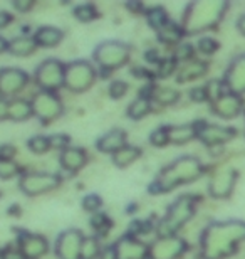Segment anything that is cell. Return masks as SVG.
I'll use <instances>...</instances> for the list:
<instances>
[{"label":"cell","mask_w":245,"mask_h":259,"mask_svg":"<svg viewBox=\"0 0 245 259\" xmlns=\"http://www.w3.org/2000/svg\"><path fill=\"white\" fill-rule=\"evenodd\" d=\"M61 184V179L52 174H30L20 179V189L27 195H39L56 189Z\"/></svg>","instance_id":"8"},{"label":"cell","mask_w":245,"mask_h":259,"mask_svg":"<svg viewBox=\"0 0 245 259\" xmlns=\"http://www.w3.org/2000/svg\"><path fill=\"white\" fill-rule=\"evenodd\" d=\"M10 20H12V15H10L9 12H0V29L7 27V25L10 24Z\"/></svg>","instance_id":"47"},{"label":"cell","mask_w":245,"mask_h":259,"mask_svg":"<svg viewBox=\"0 0 245 259\" xmlns=\"http://www.w3.org/2000/svg\"><path fill=\"white\" fill-rule=\"evenodd\" d=\"M64 37L62 30L56 29V27H42L39 29L34 35V42L37 46H42V48H54L57 46Z\"/></svg>","instance_id":"21"},{"label":"cell","mask_w":245,"mask_h":259,"mask_svg":"<svg viewBox=\"0 0 245 259\" xmlns=\"http://www.w3.org/2000/svg\"><path fill=\"white\" fill-rule=\"evenodd\" d=\"M37 48V44L34 42V39L29 37H17L9 44V51L14 56H30Z\"/></svg>","instance_id":"24"},{"label":"cell","mask_w":245,"mask_h":259,"mask_svg":"<svg viewBox=\"0 0 245 259\" xmlns=\"http://www.w3.org/2000/svg\"><path fill=\"white\" fill-rule=\"evenodd\" d=\"M205 91H207V96L210 98L212 101H217L218 98L223 96V90H222V82L220 81H210L208 84L205 86Z\"/></svg>","instance_id":"36"},{"label":"cell","mask_w":245,"mask_h":259,"mask_svg":"<svg viewBox=\"0 0 245 259\" xmlns=\"http://www.w3.org/2000/svg\"><path fill=\"white\" fill-rule=\"evenodd\" d=\"M153 96L158 100L161 105H173L178 100V93L170 90V88H163V90H155Z\"/></svg>","instance_id":"32"},{"label":"cell","mask_w":245,"mask_h":259,"mask_svg":"<svg viewBox=\"0 0 245 259\" xmlns=\"http://www.w3.org/2000/svg\"><path fill=\"white\" fill-rule=\"evenodd\" d=\"M150 142L155 145V147H163L170 142V137H168V126L165 128H158L156 132H153V135L150 137Z\"/></svg>","instance_id":"34"},{"label":"cell","mask_w":245,"mask_h":259,"mask_svg":"<svg viewBox=\"0 0 245 259\" xmlns=\"http://www.w3.org/2000/svg\"><path fill=\"white\" fill-rule=\"evenodd\" d=\"M175 66H176V61L175 59H163V63H161V69H160V76H170L171 72L175 71Z\"/></svg>","instance_id":"42"},{"label":"cell","mask_w":245,"mask_h":259,"mask_svg":"<svg viewBox=\"0 0 245 259\" xmlns=\"http://www.w3.org/2000/svg\"><path fill=\"white\" fill-rule=\"evenodd\" d=\"M49 140H51V148L66 150L67 145H69V138H67L66 135H56V137H52Z\"/></svg>","instance_id":"41"},{"label":"cell","mask_w":245,"mask_h":259,"mask_svg":"<svg viewBox=\"0 0 245 259\" xmlns=\"http://www.w3.org/2000/svg\"><path fill=\"white\" fill-rule=\"evenodd\" d=\"M99 254V244L94 237H86L81 244V259H94Z\"/></svg>","instance_id":"30"},{"label":"cell","mask_w":245,"mask_h":259,"mask_svg":"<svg viewBox=\"0 0 245 259\" xmlns=\"http://www.w3.org/2000/svg\"><path fill=\"white\" fill-rule=\"evenodd\" d=\"M82 207L87 212H96V209L101 207V199L97 195H87L84 200H82Z\"/></svg>","instance_id":"39"},{"label":"cell","mask_w":245,"mask_h":259,"mask_svg":"<svg viewBox=\"0 0 245 259\" xmlns=\"http://www.w3.org/2000/svg\"><path fill=\"white\" fill-rule=\"evenodd\" d=\"M27 81L29 76L20 69H12V67L0 69V93L4 96H10L22 91Z\"/></svg>","instance_id":"13"},{"label":"cell","mask_w":245,"mask_h":259,"mask_svg":"<svg viewBox=\"0 0 245 259\" xmlns=\"http://www.w3.org/2000/svg\"><path fill=\"white\" fill-rule=\"evenodd\" d=\"M114 259H144L148 257L150 246L133 237H123L111 247Z\"/></svg>","instance_id":"11"},{"label":"cell","mask_w":245,"mask_h":259,"mask_svg":"<svg viewBox=\"0 0 245 259\" xmlns=\"http://www.w3.org/2000/svg\"><path fill=\"white\" fill-rule=\"evenodd\" d=\"M237 27H238V30L245 35V15H242L240 19H238V22H237Z\"/></svg>","instance_id":"49"},{"label":"cell","mask_w":245,"mask_h":259,"mask_svg":"<svg viewBox=\"0 0 245 259\" xmlns=\"http://www.w3.org/2000/svg\"><path fill=\"white\" fill-rule=\"evenodd\" d=\"M185 249H186V244L181 239L166 237V239H160L156 244L150 246L148 257H151V259H176L183 254Z\"/></svg>","instance_id":"12"},{"label":"cell","mask_w":245,"mask_h":259,"mask_svg":"<svg viewBox=\"0 0 245 259\" xmlns=\"http://www.w3.org/2000/svg\"><path fill=\"white\" fill-rule=\"evenodd\" d=\"M245 239L243 222H222L213 224L202 236V247L205 259H222L232 254L238 241Z\"/></svg>","instance_id":"1"},{"label":"cell","mask_w":245,"mask_h":259,"mask_svg":"<svg viewBox=\"0 0 245 259\" xmlns=\"http://www.w3.org/2000/svg\"><path fill=\"white\" fill-rule=\"evenodd\" d=\"M191 100L193 101H205L208 100V96H207V91H205V86H198L195 88L193 91H191Z\"/></svg>","instance_id":"44"},{"label":"cell","mask_w":245,"mask_h":259,"mask_svg":"<svg viewBox=\"0 0 245 259\" xmlns=\"http://www.w3.org/2000/svg\"><path fill=\"white\" fill-rule=\"evenodd\" d=\"M0 195H2V194H0Z\"/></svg>","instance_id":"51"},{"label":"cell","mask_w":245,"mask_h":259,"mask_svg":"<svg viewBox=\"0 0 245 259\" xmlns=\"http://www.w3.org/2000/svg\"><path fill=\"white\" fill-rule=\"evenodd\" d=\"M198 49H200L203 54H212L218 49V44L213 39H202L200 42H198Z\"/></svg>","instance_id":"40"},{"label":"cell","mask_w":245,"mask_h":259,"mask_svg":"<svg viewBox=\"0 0 245 259\" xmlns=\"http://www.w3.org/2000/svg\"><path fill=\"white\" fill-rule=\"evenodd\" d=\"M213 113L222 118H233L237 116L238 113L242 111V101H240V96L237 95H232V93H228V95H223L218 98L217 101H213Z\"/></svg>","instance_id":"16"},{"label":"cell","mask_w":245,"mask_h":259,"mask_svg":"<svg viewBox=\"0 0 245 259\" xmlns=\"http://www.w3.org/2000/svg\"><path fill=\"white\" fill-rule=\"evenodd\" d=\"M205 72H207V64L193 61V63H190V64H186L185 67H181V71L178 72V81L185 82V81L195 79V77H200L202 74H205Z\"/></svg>","instance_id":"25"},{"label":"cell","mask_w":245,"mask_h":259,"mask_svg":"<svg viewBox=\"0 0 245 259\" xmlns=\"http://www.w3.org/2000/svg\"><path fill=\"white\" fill-rule=\"evenodd\" d=\"M148 22L153 25V29L161 30L166 24H168V20H166V12L160 7L151 9L148 12Z\"/></svg>","instance_id":"31"},{"label":"cell","mask_w":245,"mask_h":259,"mask_svg":"<svg viewBox=\"0 0 245 259\" xmlns=\"http://www.w3.org/2000/svg\"><path fill=\"white\" fill-rule=\"evenodd\" d=\"M61 163L69 172H77L81 167H84L86 153L79 148H66L61 153Z\"/></svg>","instance_id":"20"},{"label":"cell","mask_w":245,"mask_h":259,"mask_svg":"<svg viewBox=\"0 0 245 259\" xmlns=\"http://www.w3.org/2000/svg\"><path fill=\"white\" fill-rule=\"evenodd\" d=\"M9 118V103L0 98V120H7Z\"/></svg>","instance_id":"46"},{"label":"cell","mask_w":245,"mask_h":259,"mask_svg":"<svg viewBox=\"0 0 245 259\" xmlns=\"http://www.w3.org/2000/svg\"><path fill=\"white\" fill-rule=\"evenodd\" d=\"M32 110H34V115H37L44 123H49L61 115L62 106L59 100H57L52 93L44 91V93H39L32 100Z\"/></svg>","instance_id":"10"},{"label":"cell","mask_w":245,"mask_h":259,"mask_svg":"<svg viewBox=\"0 0 245 259\" xmlns=\"http://www.w3.org/2000/svg\"><path fill=\"white\" fill-rule=\"evenodd\" d=\"M126 91H128V84L123 81H114V82H111V86H109V95L113 98H121V96H124Z\"/></svg>","instance_id":"38"},{"label":"cell","mask_w":245,"mask_h":259,"mask_svg":"<svg viewBox=\"0 0 245 259\" xmlns=\"http://www.w3.org/2000/svg\"><path fill=\"white\" fill-rule=\"evenodd\" d=\"M168 137L170 142L183 145L197 137V125H178V126H168Z\"/></svg>","instance_id":"23"},{"label":"cell","mask_w":245,"mask_h":259,"mask_svg":"<svg viewBox=\"0 0 245 259\" xmlns=\"http://www.w3.org/2000/svg\"><path fill=\"white\" fill-rule=\"evenodd\" d=\"M4 51H9V42L4 37H0V53H4Z\"/></svg>","instance_id":"50"},{"label":"cell","mask_w":245,"mask_h":259,"mask_svg":"<svg viewBox=\"0 0 245 259\" xmlns=\"http://www.w3.org/2000/svg\"><path fill=\"white\" fill-rule=\"evenodd\" d=\"M30 5L32 4H20V2H14V7L17 9V10H20V12H25L27 9H30Z\"/></svg>","instance_id":"48"},{"label":"cell","mask_w":245,"mask_h":259,"mask_svg":"<svg viewBox=\"0 0 245 259\" xmlns=\"http://www.w3.org/2000/svg\"><path fill=\"white\" fill-rule=\"evenodd\" d=\"M197 137L202 140L203 143L212 147V145H220L225 143L228 140H232L235 137V130L233 128H225V126H218V125H203L197 130Z\"/></svg>","instance_id":"14"},{"label":"cell","mask_w":245,"mask_h":259,"mask_svg":"<svg viewBox=\"0 0 245 259\" xmlns=\"http://www.w3.org/2000/svg\"><path fill=\"white\" fill-rule=\"evenodd\" d=\"M94 77H96V71L89 63H86V61H76V63L66 66L64 84L71 91L81 93L86 91L94 82Z\"/></svg>","instance_id":"5"},{"label":"cell","mask_w":245,"mask_h":259,"mask_svg":"<svg viewBox=\"0 0 245 259\" xmlns=\"http://www.w3.org/2000/svg\"><path fill=\"white\" fill-rule=\"evenodd\" d=\"M64 74H66V67L62 66V63L56 59H47L39 66L37 69V82L44 90H47L49 93L64 84Z\"/></svg>","instance_id":"7"},{"label":"cell","mask_w":245,"mask_h":259,"mask_svg":"<svg viewBox=\"0 0 245 259\" xmlns=\"http://www.w3.org/2000/svg\"><path fill=\"white\" fill-rule=\"evenodd\" d=\"M227 9L225 2H198L188 7L183 25L186 34H197L200 30L212 29L222 19L223 10Z\"/></svg>","instance_id":"3"},{"label":"cell","mask_w":245,"mask_h":259,"mask_svg":"<svg viewBox=\"0 0 245 259\" xmlns=\"http://www.w3.org/2000/svg\"><path fill=\"white\" fill-rule=\"evenodd\" d=\"M84 236L77 229L62 232L56 244V254L59 259H81V244Z\"/></svg>","instance_id":"9"},{"label":"cell","mask_w":245,"mask_h":259,"mask_svg":"<svg viewBox=\"0 0 245 259\" xmlns=\"http://www.w3.org/2000/svg\"><path fill=\"white\" fill-rule=\"evenodd\" d=\"M47 251V241L40 236L25 234L20 239V252L25 259H37Z\"/></svg>","instance_id":"17"},{"label":"cell","mask_w":245,"mask_h":259,"mask_svg":"<svg viewBox=\"0 0 245 259\" xmlns=\"http://www.w3.org/2000/svg\"><path fill=\"white\" fill-rule=\"evenodd\" d=\"M203 174L202 163L197 158L183 157L175 160L173 163L165 167L160 172L158 179L155 180V184L151 185V192L161 194V192H170L171 189H175L176 185L193 182Z\"/></svg>","instance_id":"2"},{"label":"cell","mask_w":245,"mask_h":259,"mask_svg":"<svg viewBox=\"0 0 245 259\" xmlns=\"http://www.w3.org/2000/svg\"><path fill=\"white\" fill-rule=\"evenodd\" d=\"M225 84L232 95L240 96L245 93V56H240L228 67L225 76Z\"/></svg>","instance_id":"15"},{"label":"cell","mask_w":245,"mask_h":259,"mask_svg":"<svg viewBox=\"0 0 245 259\" xmlns=\"http://www.w3.org/2000/svg\"><path fill=\"white\" fill-rule=\"evenodd\" d=\"M96 63L104 69H118L129 59V48L121 42H104L94 51Z\"/></svg>","instance_id":"6"},{"label":"cell","mask_w":245,"mask_h":259,"mask_svg":"<svg viewBox=\"0 0 245 259\" xmlns=\"http://www.w3.org/2000/svg\"><path fill=\"white\" fill-rule=\"evenodd\" d=\"M237 175L232 170H225V172L215 175L210 182V192L213 197H227L232 192L233 184H235Z\"/></svg>","instance_id":"18"},{"label":"cell","mask_w":245,"mask_h":259,"mask_svg":"<svg viewBox=\"0 0 245 259\" xmlns=\"http://www.w3.org/2000/svg\"><path fill=\"white\" fill-rule=\"evenodd\" d=\"M158 35H160L161 42L176 44V42H180V39H181V37H183V30H181V29L178 27V25H175V24L168 22L163 29L160 30Z\"/></svg>","instance_id":"27"},{"label":"cell","mask_w":245,"mask_h":259,"mask_svg":"<svg viewBox=\"0 0 245 259\" xmlns=\"http://www.w3.org/2000/svg\"><path fill=\"white\" fill-rule=\"evenodd\" d=\"M74 15L79 20H82V22H89V20L96 19L97 12L92 5H79V7L74 10Z\"/></svg>","instance_id":"33"},{"label":"cell","mask_w":245,"mask_h":259,"mask_svg":"<svg viewBox=\"0 0 245 259\" xmlns=\"http://www.w3.org/2000/svg\"><path fill=\"white\" fill-rule=\"evenodd\" d=\"M15 174H17V165L12 160H0V179H12Z\"/></svg>","instance_id":"35"},{"label":"cell","mask_w":245,"mask_h":259,"mask_svg":"<svg viewBox=\"0 0 245 259\" xmlns=\"http://www.w3.org/2000/svg\"><path fill=\"white\" fill-rule=\"evenodd\" d=\"M193 200L190 195H181L178 200L168 209V214L158 226V234L161 239L171 237L186 221L191 219L193 215Z\"/></svg>","instance_id":"4"},{"label":"cell","mask_w":245,"mask_h":259,"mask_svg":"<svg viewBox=\"0 0 245 259\" xmlns=\"http://www.w3.org/2000/svg\"><path fill=\"white\" fill-rule=\"evenodd\" d=\"M139 155H141V152H139L138 148L124 147V148L119 150V152L113 153V160H114V163H116L118 167H128V165H131L134 160L139 157Z\"/></svg>","instance_id":"26"},{"label":"cell","mask_w":245,"mask_h":259,"mask_svg":"<svg viewBox=\"0 0 245 259\" xmlns=\"http://www.w3.org/2000/svg\"><path fill=\"white\" fill-rule=\"evenodd\" d=\"M91 224H92V227H94L96 231H101L104 234V232L109 229V226H111V221L108 219L106 214H96L94 217H92Z\"/></svg>","instance_id":"37"},{"label":"cell","mask_w":245,"mask_h":259,"mask_svg":"<svg viewBox=\"0 0 245 259\" xmlns=\"http://www.w3.org/2000/svg\"><path fill=\"white\" fill-rule=\"evenodd\" d=\"M150 98H143L139 96L136 101L133 103L131 106H129L128 110V115L133 118V120H139V118H143L144 115H148L150 113Z\"/></svg>","instance_id":"28"},{"label":"cell","mask_w":245,"mask_h":259,"mask_svg":"<svg viewBox=\"0 0 245 259\" xmlns=\"http://www.w3.org/2000/svg\"><path fill=\"white\" fill-rule=\"evenodd\" d=\"M191 53H193V48L191 44H181L176 49V59H188L191 58Z\"/></svg>","instance_id":"43"},{"label":"cell","mask_w":245,"mask_h":259,"mask_svg":"<svg viewBox=\"0 0 245 259\" xmlns=\"http://www.w3.org/2000/svg\"><path fill=\"white\" fill-rule=\"evenodd\" d=\"M14 153H15V150H14V147H10V145L0 147V160H12Z\"/></svg>","instance_id":"45"},{"label":"cell","mask_w":245,"mask_h":259,"mask_svg":"<svg viewBox=\"0 0 245 259\" xmlns=\"http://www.w3.org/2000/svg\"><path fill=\"white\" fill-rule=\"evenodd\" d=\"M126 143V133L123 130H113V132L106 133L104 137L97 142L99 152L104 153H116L121 148H124Z\"/></svg>","instance_id":"19"},{"label":"cell","mask_w":245,"mask_h":259,"mask_svg":"<svg viewBox=\"0 0 245 259\" xmlns=\"http://www.w3.org/2000/svg\"><path fill=\"white\" fill-rule=\"evenodd\" d=\"M27 147L30 148V152L34 153H45L51 150V140L47 137H42V135H37V137H32L27 142Z\"/></svg>","instance_id":"29"},{"label":"cell","mask_w":245,"mask_h":259,"mask_svg":"<svg viewBox=\"0 0 245 259\" xmlns=\"http://www.w3.org/2000/svg\"><path fill=\"white\" fill-rule=\"evenodd\" d=\"M32 115H34L32 103H29L25 100H15L12 103H9V120L24 121Z\"/></svg>","instance_id":"22"}]
</instances>
